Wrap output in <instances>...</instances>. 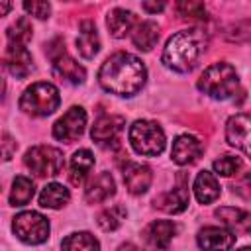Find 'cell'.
I'll return each mask as SVG.
<instances>
[{
  "mask_svg": "<svg viewBox=\"0 0 251 251\" xmlns=\"http://www.w3.org/2000/svg\"><path fill=\"white\" fill-rule=\"evenodd\" d=\"M249 126H251V120L247 114L231 116L226 126V137L229 145L241 149L245 155H249Z\"/></svg>",
  "mask_w": 251,
  "mask_h": 251,
  "instance_id": "12",
  "label": "cell"
},
{
  "mask_svg": "<svg viewBox=\"0 0 251 251\" xmlns=\"http://www.w3.org/2000/svg\"><path fill=\"white\" fill-rule=\"evenodd\" d=\"M51 61H53V75L59 76L61 80H67V82H73V84H78V82L84 80V76H86L84 67H80L67 53H61Z\"/></svg>",
  "mask_w": 251,
  "mask_h": 251,
  "instance_id": "16",
  "label": "cell"
},
{
  "mask_svg": "<svg viewBox=\"0 0 251 251\" xmlns=\"http://www.w3.org/2000/svg\"><path fill=\"white\" fill-rule=\"evenodd\" d=\"M76 49L84 59H92L100 51V39L94 22L84 20L78 27V37H76Z\"/></svg>",
  "mask_w": 251,
  "mask_h": 251,
  "instance_id": "18",
  "label": "cell"
},
{
  "mask_svg": "<svg viewBox=\"0 0 251 251\" xmlns=\"http://www.w3.org/2000/svg\"><path fill=\"white\" fill-rule=\"evenodd\" d=\"M198 245L204 251H227L235 243V235L227 231L226 227H204L198 231Z\"/></svg>",
  "mask_w": 251,
  "mask_h": 251,
  "instance_id": "11",
  "label": "cell"
},
{
  "mask_svg": "<svg viewBox=\"0 0 251 251\" xmlns=\"http://www.w3.org/2000/svg\"><path fill=\"white\" fill-rule=\"evenodd\" d=\"M24 10L39 20H47L51 14V4L49 2H24Z\"/></svg>",
  "mask_w": 251,
  "mask_h": 251,
  "instance_id": "32",
  "label": "cell"
},
{
  "mask_svg": "<svg viewBox=\"0 0 251 251\" xmlns=\"http://www.w3.org/2000/svg\"><path fill=\"white\" fill-rule=\"evenodd\" d=\"M106 24H108L110 35H114V37H126V33H129L131 25L135 24V16H133L129 10L114 8V10L108 14Z\"/></svg>",
  "mask_w": 251,
  "mask_h": 251,
  "instance_id": "23",
  "label": "cell"
},
{
  "mask_svg": "<svg viewBox=\"0 0 251 251\" xmlns=\"http://www.w3.org/2000/svg\"><path fill=\"white\" fill-rule=\"evenodd\" d=\"M194 194L200 204H210L220 196V184L216 176L208 171H202L194 180Z\"/></svg>",
  "mask_w": 251,
  "mask_h": 251,
  "instance_id": "20",
  "label": "cell"
},
{
  "mask_svg": "<svg viewBox=\"0 0 251 251\" xmlns=\"http://www.w3.org/2000/svg\"><path fill=\"white\" fill-rule=\"evenodd\" d=\"M141 8H143V10H147V12H161V10L165 8V4H163V2H159V4H149V2H143V4H141Z\"/></svg>",
  "mask_w": 251,
  "mask_h": 251,
  "instance_id": "34",
  "label": "cell"
},
{
  "mask_svg": "<svg viewBox=\"0 0 251 251\" xmlns=\"http://www.w3.org/2000/svg\"><path fill=\"white\" fill-rule=\"evenodd\" d=\"M4 86H6V82H4V71H2V61H0V96L4 92Z\"/></svg>",
  "mask_w": 251,
  "mask_h": 251,
  "instance_id": "37",
  "label": "cell"
},
{
  "mask_svg": "<svg viewBox=\"0 0 251 251\" xmlns=\"http://www.w3.org/2000/svg\"><path fill=\"white\" fill-rule=\"evenodd\" d=\"M176 10L184 20H206V8L202 2H178Z\"/></svg>",
  "mask_w": 251,
  "mask_h": 251,
  "instance_id": "31",
  "label": "cell"
},
{
  "mask_svg": "<svg viewBox=\"0 0 251 251\" xmlns=\"http://www.w3.org/2000/svg\"><path fill=\"white\" fill-rule=\"evenodd\" d=\"M118 251H141L139 247H135L133 243H124V245H120V249Z\"/></svg>",
  "mask_w": 251,
  "mask_h": 251,
  "instance_id": "36",
  "label": "cell"
},
{
  "mask_svg": "<svg viewBox=\"0 0 251 251\" xmlns=\"http://www.w3.org/2000/svg\"><path fill=\"white\" fill-rule=\"evenodd\" d=\"M206 43H208L206 33L198 27L176 31L175 35L169 37L161 61L176 73H188L196 67L198 59L206 49Z\"/></svg>",
  "mask_w": 251,
  "mask_h": 251,
  "instance_id": "2",
  "label": "cell"
},
{
  "mask_svg": "<svg viewBox=\"0 0 251 251\" xmlns=\"http://www.w3.org/2000/svg\"><path fill=\"white\" fill-rule=\"evenodd\" d=\"M6 35H8V43H12V45H25L31 39V24L27 22V18H20L14 25L8 27Z\"/></svg>",
  "mask_w": 251,
  "mask_h": 251,
  "instance_id": "29",
  "label": "cell"
},
{
  "mask_svg": "<svg viewBox=\"0 0 251 251\" xmlns=\"http://www.w3.org/2000/svg\"><path fill=\"white\" fill-rule=\"evenodd\" d=\"M216 216L226 224L229 226L231 229H235L237 233H249V227H251V218L245 210H239V208H231V206H224V208H218L216 210Z\"/></svg>",
  "mask_w": 251,
  "mask_h": 251,
  "instance_id": "22",
  "label": "cell"
},
{
  "mask_svg": "<svg viewBox=\"0 0 251 251\" xmlns=\"http://www.w3.org/2000/svg\"><path fill=\"white\" fill-rule=\"evenodd\" d=\"M35 192L33 182L27 176H16L12 182V192H10V204L12 206H25Z\"/></svg>",
  "mask_w": 251,
  "mask_h": 251,
  "instance_id": "27",
  "label": "cell"
},
{
  "mask_svg": "<svg viewBox=\"0 0 251 251\" xmlns=\"http://www.w3.org/2000/svg\"><path fill=\"white\" fill-rule=\"evenodd\" d=\"M239 251H249V247H241V249H239Z\"/></svg>",
  "mask_w": 251,
  "mask_h": 251,
  "instance_id": "38",
  "label": "cell"
},
{
  "mask_svg": "<svg viewBox=\"0 0 251 251\" xmlns=\"http://www.w3.org/2000/svg\"><path fill=\"white\" fill-rule=\"evenodd\" d=\"M61 249L63 251H100V243L92 233L78 231V233L67 235L61 243Z\"/></svg>",
  "mask_w": 251,
  "mask_h": 251,
  "instance_id": "26",
  "label": "cell"
},
{
  "mask_svg": "<svg viewBox=\"0 0 251 251\" xmlns=\"http://www.w3.org/2000/svg\"><path fill=\"white\" fill-rule=\"evenodd\" d=\"M25 167L35 175V176H55L63 171L65 159H63V151L57 147H49V145H35L31 149L25 151L24 157Z\"/></svg>",
  "mask_w": 251,
  "mask_h": 251,
  "instance_id": "6",
  "label": "cell"
},
{
  "mask_svg": "<svg viewBox=\"0 0 251 251\" xmlns=\"http://www.w3.org/2000/svg\"><path fill=\"white\" fill-rule=\"evenodd\" d=\"M124 116H112V114H106V116H100L94 126H92V139L102 145V147H110L112 143H118V137L124 129Z\"/></svg>",
  "mask_w": 251,
  "mask_h": 251,
  "instance_id": "9",
  "label": "cell"
},
{
  "mask_svg": "<svg viewBox=\"0 0 251 251\" xmlns=\"http://www.w3.org/2000/svg\"><path fill=\"white\" fill-rule=\"evenodd\" d=\"M129 143L139 155L155 157L165 149V133L159 124L137 120L129 127Z\"/></svg>",
  "mask_w": 251,
  "mask_h": 251,
  "instance_id": "5",
  "label": "cell"
},
{
  "mask_svg": "<svg viewBox=\"0 0 251 251\" xmlns=\"http://www.w3.org/2000/svg\"><path fill=\"white\" fill-rule=\"evenodd\" d=\"M12 229L24 243L39 245L49 237V222L39 212H22L14 218Z\"/></svg>",
  "mask_w": 251,
  "mask_h": 251,
  "instance_id": "7",
  "label": "cell"
},
{
  "mask_svg": "<svg viewBox=\"0 0 251 251\" xmlns=\"http://www.w3.org/2000/svg\"><path fill=\"white\" fill-rule=\"evenodd\" d=\"M131 41L141 51H151L159 41V25L155 22H143L131 33Z\"/></svg>",
  "mask_w": 251,
  "mask_h": 251,
  "instance_id": "24",
  "label": "cell"
},
{
  "mask_svg": "<svg viewBox=\"0 0 251 251\" xmlns=\"http://www.w3.org/2000/svg\"><path fill=\"white\" fill-rule=\"evenodd\" d=\"M86 126V112L80 106H73L67 114H63V118H59L53 126V135L61 141H75L82 135Z\"/></svg>",
  "mask_w": 251,
  "mask_h": 251,
  "instance_id": "8",
  "label": "cell"
},
{
  "mask_svg": "<svg viewBox=\"0 0 251 251\" xmlns=\"http://www.w3.org/2000/svg\"><path fill=\"white\" fill-rule=\"evenodd\" d=\"M69 198H71V194H69V190H67L63 184L51 182V184H47V186L41 190V194H39V204H41L43 208H53V210H57V208H63V206L69 202Z\"/></svg>",
  "mask_w": 251,
  "mask_h": 251,
  "instance_id": "25",
  "label": "cell"
},
{
  "mask_svg": "<svg viewBox=\"0 0 251 251\" xmlns=\"http://www.w3.org/2000/svg\"><path fill=\"white\" fill-rule=\"evenodd\" d=\"M198 88L218 100H226L239 88V78L235 69L229 63H214L210 65L198 78Z\"/></svg>",
  "mask_w": 251,
  "mask_h": 251,
  "instance_id": "3",
  "label": "cell"
},
{
  "mask_svg": "<svg viewBox=\"0 0 251 251\" xmlns=\"http://www.w3.org/2000/svg\"><path fill=\"white\" fill-rule=\"evenodd\" d=\"M126 216H127V212H126V208L122 204L110 206V208H106V210H102L98 214V226L104 231H114V229H118L124 224Z\"/></svg>",
  "mask_w": 251,
  "mask_h": 251,
  "instance_id": "28",
  "label": "cell"
},
{
  "mask_svg": "<svg viewBox=\"0 0 251 251\" xmlns=\"http://www.w3.org/2000/svg\"><path fill=\"white\" fill-rule=\"evenodd\" d=\"M175 231H176V226L173 222H169V220H157V222H153V224L147 226L145 239L155 249H167L169 243H171V239H173V235H175Z\"/></svg>",
  "mask_w": 251,
  "mask_h": 251,
  "instance_id": "19",
  "label": "cell"
},
{
  "mask_svg": "<svg viewBox=\"0 0 251 251\" xmlns=\"http://www.w3.org/2000/svg\"><path fill=\"white\" fill-rule=\"evenodd\" d=\"M12 10V2H6V0H0V16H6L8 12Z\"/></svg>",
  "mask_w": 251,
  "mask_h": 251,
  "instance_id": "35",
  "label": "cell"
},
{
  "mask_svg": "<svg viewBox=\"0 0 251 251\" xmlns=\"http://www.w3.org/2000/svg\"><path fill=\"white\" fill-rule=\"evenodd\" d=\"M16 149H18L16 139H14L12 135H8V133H2V135H0V159H2V161L12 159V155L16 153Z\"/></svg>",
  "mask_w": 251,
  "mask_h": 251,
  "instance_id": "33",
  "label": "cell"
},
{
  "mask_svg": "<svg viewBox=\"0 0 251 251\" xmlns=\"http://www.w3.org/2000/svg\"><path fill=\"white\" fill-rule=\"evenodd\" d=\"M147 71L141 59L129 53H114L98 71V82L106 92L118 96H133L145 84Z\"/></svg>",
  "mask_w": 251,
  "mask_h": 251,
  "instance_id": "1",
  "label": "cell"
},
{
  "mask_svg": "<svg viewBox=\"0 0 251 251\" xmlns=\"http://www.w3.org/2000/svg\"><path fill=\"white\" fill-rule=\"evenodd\" d=\"M59 104V90L51 82H35L20 98V108L31 116H49L57 110Z\"/></svg>",
  "mask_w": 251,
  "mask_h": 251,
  "instance_id": "4",
  "label": "cell"
},
{
  "mask_svg": "<svg viewBox=\"0 0 251 251\" xmlns=\"http://www.w3.org/2000/svg\"><path fill=\"white\" fill-rule=\"evenodd\" d=\"M92 167H94V155L88 149H78L71 159V173H69L71 182L75 186L82 184V180L88 176Z\"/></svg>",
  "mask_w": 251,
  "mask_h": 251,
  "instance_id": "21",
  "label": "cell"
},
{
  "mask_svg": "<svg viewBox=\"0 0 251 251\" xmlns=\"http://www.w3.org/2000/svg\"><path fill=\"white\" fill-rule=\"evenodd\" d=\"M6 65H8V71L16 78H25L31 73V69H33V59H31V53L27 51L25 45H12V43H8Z\"/></svg>",
  "mask_w": 251,
  "mask_h": 251,
  "instance_id": "13",
  "label": "cell"
},
{
  "mask_svg": "<svg viewBox=\"0 0 251 251\" xmlns=\"http://www.w3.org/2000/svg\"><path fill=\"white\" fill-rule=\"evenodd\" d=\"M116 192V184L110 173H100L98 176H94L84 192V198L88 204H100L104 200H108L110 196H114Z\"/></svg>",
  "mask_w": 251,
  "mask_h": 251,
  "instance_id": "17",
  "label": "cell"
},
{
  "mask_svg": "<svg viewBox=\"0 0 251 251\" xmlns=\"http://www.w3.org/2000/svg\"><path fill=\"white\" fill-rule=\"evenodd\" d=\"M202 153V143L192 135H178L173 143L171 157L176 165H190Z\"/></svg>",
  "mask_w": 251,
  "mask_h": 251,
  "instance_id": "14",
  "label": "cell"
},
{
  "mask_svg": "<svg viewBox=\"0 0 251 251\" xmlns=\"http://www.w3.org/2000/svg\"><path fill=\"white\" fill-rule=\"evenodd\" d=\"M239 169H241V159L233 155H222L220 159L214 161V171L222 176H231Z\"/></svg>",
  "mask_w": 251,
  "mask_h": 251,
  "instance_id": "30",
  "label": "cell"
},
{
  "mask_svg": "<svg viewBox=\"0 0 251 251\" xmlns=\"http://www.w3.org/2000/svg\"><path fill=\"white\" fill-rule=\"evenodd\" d=\"M124 182L131 194H143L151 184V169L141 163H127L124 167Z\"/></svg>",
  "mask_w": 251,
  "mask_h": 251,
  "instance_id": "15",
  "label": "cell"
},
{
  "mask_svg": "<svg viewBox=\"0 0 251 251\" xmlns=\"http://www.w3.org/2000/svg\"><path fill=\"white\" fill-rule=\"evenodd\" d=\"M188 186L184 182V176L178 175V186H175L169 192H163L159 196H155V206L167 214H178L188 206Z\"/></svg>",
  "mask_w": 251,
  "mask_h": 251,
  "instance_id": "10",
  "label": "cell"
}]
</instances>
